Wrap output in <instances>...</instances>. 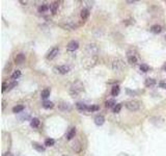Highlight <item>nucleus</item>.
Here are the masks:
<instances>
[{
	"mask_svg": "<svg viewBox=\"0 0 166 156\" xmlns=\"http://www.w3.org/2000/svg\"><path fill=\"white\" fill-rule=\"evenodd\" d=\"M17 85H18V82H17V81H13V82H11V83H9V91H11V89H13V87H17Z\"/></svg>",
	"mask_w": 166,
	"mask_h": 156,
	"instance_id": "34",
	"label": "nucleus"
},
{
	"mask_svg": "<svg viewBox=\"0 0 166 156\" xmlns=\"http://www.w3.org/2000/svg\"><path fill=\"white\" fill-rule=\"evenodd\" d=\"M42 105H43V107L45 109H52L54 107V103L51 102V101H47V100L44 101Z\"/></svg>",
	"mask_w": 166,
	"mask_h": 156,
	"instance_id": "25",
	"label": "nucleus"
},
{
	"mask_svg": "<svg viewBox=\"0 0 166 156\" xmlns=\"http://www.w3.org/2000/svg\"><path fill=\"white\" fill-rule=\"evenodd\" d=\"M116 104H117V103L115 102L113 99H110V100H107L105 102V106L107 107V108H112V107H114Z\"/></svg>",
	"mask_w": 166,
	"mask_h": 156,
	"instance_id": "26",
	"label": "nucleus"
},
{
	"mask_svg": "<svg viewBox=\"0 0 166 156\" xmlns=\"http://www.w3.org/2000/svg\"><path fill=\"white\" fill-rule=\"evenodd\" d=\"M121 107H123V104H121V103H117V104L113 107V112H114V114H118V112H121Z\"/></svg>",
	"mask_w": 166,
	"mask_h": 156,
	"instance_id": "32",
	"label": "nucleus"
},
{
	"mask_svg": "<svg viewBox=\"0 0 166 156\" xmlns=\"http://www.w3.org/2000/svg\"><path fill=\"white\" fill-rule=\"evenodd\" d=\"M75 135H76V128L72 127L70 130H69V132L67 133L65 138H67V140H73V138L75 137Z\"/></svg>",
	"mask_w": 166,
	"mask_h": 156,
	"instance_id": "13",
	"label": "nucleus"
},
{
	"mask_svg": "<svg viewBox=\"0 0 166 156\" xmlns=\"http://www.w3.org/2000/svg\"><path fill=\"white\" fill-rule=\"evenodd\" d=\"M58 53H59V48H58V47H53V48H52V49L47 53L46 58H47L48 60H52V59H54V58L56 57Z\"/></svg>",
	"mask_w": 166,
	"mask_h": 156,
	"instance_id": "7",
	"label": "nucleus"
},
{
	"mask_svg": "<svg viewBox=\"0 0 166 156\" xmlns=\"http://www.w3.org/2000/svg\"><path fill=\"white\" fill-rule=\"evenodd\" d=\"M128 62L130 64V65H132V66L137 65L138 59H137L136 55H134V54H128Z\"/></svg>",
	"mask_w": 166,
	"mask_h": 156,
	"instance_id": "15",
	"label": "nucleus"
},
{
	"mask_svg": "<svg viewBox=\"0 0 166 156\" xmlns=\"http://www.w3.org/2000/svg\"><path fill=\"white\" fill-rule=\"evenodd\" d=\"M111 67L112 70L115 72H121L126 69V62L123 58L121 57H116L112 60V64H111Z\"/></svg>",
	"mask_w": 166,
	"mask_h": 156,
	"instance_id": "1",
	"label": "nucleus"
},
{
	"mask_svg": "<svg viewBox=\"0 0 166 156\" xmlns=\"http://www.w3.org/2000/svg\"><path fill=\"white\" fill-rule=\"evenodd\" d=\"M62 156H67V155H62Z\"/></svg>",
	"mask_w": 166,
	"mask_h": 156,
	"instance_id": "43",
	"label": "nucleus"
},
{
	"mask_svg": "<svg viewBox=\"0 0 166 156\" xmlns=\"http://www.w3.org/2000/svg\"><path fill=\"white\" fill-rule=\"evenodd\" d=\"M5 107V101H2V109H4Z\"/></svg>",
	"mask_w": 166,
	"mask_h": 156,
	"instance_id": "41",
	"label": "nucleus"
},
{
	"mask_svg": "<svg viewBox=\"0 0 166 156\" xmlns=\"http://www.w3.org/2000/svg\"><path fill=\"white\" fill-rule=\"evenodd\" d=\"M82 149H83L82 145H81L79 142H77V143H75L74 145H73V150H74L76 153H80V152L82 151Z\"/></svg>",
	"mask_w": 166,
	"mask_h": 156,
	"instance_id": "24",
	"label": "nucleus"
},
{
	"mask_svg": "<svg viewBox=\"0 0 166 156\" xmlns=\"http://www.w3.org/2000/svg\"><path fill=\"white\" fill-rule=\"evenodd\" d=\"M3 156H13V154L11 152H5V153H3Z\"/></svg>",
	"mask_w": 166,
	"mask_h": 156,
	"instance_id": "39",
	"label": "nucleus"
},
{
	"mask_svg": "<svg viewBox=\"0 0 166 156\" xmlns=\"http://www.w3.org/2000/svg\"><path fill=\"white\" fill-rule=\"evenodd\" d=\"M98 62V56H86L84 59H83V65L86 69H90V68L94 67Z\"/></svg>",
	"mask_w": 166,
	"mask_h": 156,
	"instance_id": "4",
	"label": "nucleus"
},
{
	"mask_svg": "<svg viewBox=\"0 0 166 156\" xmlns=\"http://www.w3.org/2000/svg\"><path fill=\"white\" fill-rule=\"evenodd\" d=\"M48 9H50V6L48 4H42L38 6V13H45V11H47Z\"/></svg>",
	"mask_w": 166,
	"mask_h": 156,
	"instance_id": "28",
	"label": "nucleus"
},
{
	"mask_svg": "<svg viewBox=\"0 0 166 156\" xmlns=\"http://www.w3.org/2000/svg\"><path fill=\"white\" fill-rule=\"evenodd\" d=\"M78 48H79V43L75 40L69 42V44L67 45V51H70V52L75 51V50H77Z\"/></svg>",
	"mask_w": 166,
	"mask_h": 156,
	"instance_id": "9",
	"label": "nucleus"
},
{
	"mask_svg": "<svg viewBox=\"0 0 166 156\" xmlns=\"http://www.w3.org/2000/svg\"><path fill=\"white\" fill-rule=\"evenodd\" d=\"M20 76H21V71L20 70H16V71H13V73L11 74V79H18Z\"/></svg>",
	"mask_w": 166,
	"mask_h": 156,
	"instance_id": "31",
	"label": "nucleus"
},
{
	"mask_svg": "<svg viewBox=\"0 0 166 156\" xmlns=\"http://www.w3.org/2000/svg\"><path fill=\"white\" fill-rule=\"evenodd\" d=\"M126 91H127V93H128L129 95H135V92H133V91H130V89H127Z\"/></svg>",
	"mask_w": 166,
	"mask_h": 156,
	"instance_id": "38",
	"label": "nucleus"
},
{
	"mask_svg": "<svg viewBox=\"0 0 166 156\" xmlns=\"http://www.w3.org/2000/svg\"><path fill=\"white\" fill-rule=\"evenodd\" d=\"M135 2H136L135 0H128V1H127V3H135Z\"/></svg>",
	"mask_w": 166,
	"mask_h": 156,
	"instance_id": "40",
	"label": "nucleus"
},
{
	"mask_svg": "<svg viewBox=\"0 0 166 156\" xmlns=\"http://www.w3.org/2000/svg\"><path fill=\"white\" fill-rule=\"evenodd\" d=\"M85 52H86V56H96V54L99 53V47L98 45L94 44V43H90L86 46V49H85Z\"/></svg>",
	"mask_w": 166,
	"mask_h": 156,
	"instance_id": "3",
	"label": "nucleus"
},
{
	"mask_svg": "<svg viewBox=\"0 0 166 156\" xmlns=\"http://www.w3.org/2000/svg\"><path fill=\"white\" fill-rule=\"evenodd\" d=\"M105 123V118H104L103 114H98V116L94 118V124L96 126H102V125Z\"/></svg>",
	"mask_w": 166,
	"mask_h": 156,
	"instance_id": "11",
	"label": "nucleus"
},
{
	"mask_svg": "<svg viewBox=\"0 0 166 156\" xmlns=\"http://www.w3.org/2000/svg\"><path fill=\"white\" fill-rule=\"evenodd\" d=\"M139 69H140V71L144 72V73H146V72L150 71V67H148V65H145V64H141L140 67H139Z\"/></svg>",
	"mask_w": 166,
	"mask_h": 156,
	"instance_id": "33",
	"label": "nucleus"
},
{
	"mask_svg": "<svg viewBox=\"0 0 166 156\" xmlns=\"http://www.w3.org/2000/svg\"><path fill=\"white\" fill-rule=\"evenodd\" d=\"M100 109V106L99 105H89L87 108V112H98Z\"/></svg>",
	"mask_w": 166,
	"mask_h": 156,
	"instance_id": "30",
	"label": "nucleus"
},
{
	"mask_svg": "<svg viewBox=\"0 0 166 156\" xmlns=\"http://www.w3.org/2000/svg\"><path fill=\"white\" fill-rule=\"evenodd\" d=\"M156 83H157V81H156V79H154V78H146L145 81H144V85H145L146 87H154V85H156Z\"/></svg>",
	"mask_w": 166,
	"mask_h": 156,
	"instance_id": "14",
	"label": "nucleus"
},
{
	"mask_svg": "<svg viewBox=\"0 0 166 156\" xmlns=\"http://www.w3.org/2000/svg\"><path fill=\"white\" fill-rule=\"evenodd\" d=\"M55 145V140L53 138L49 137V138H46L45 140V146L46 147H52V146Z\"/></svg>",
	"mask_w": 166,
	"mask_h": 156,
	"instance_id": "27",
	"label": "nucleus"
},
{
	"mask_svg": "<svg viewBox=\"0 0 166 156\" xmlns=\"http://www.w3.org/2000/svg\"><path fill=\"white\" fill-rule=\"evenodd\" d=\"M24 109H25L24 105H22V104L17 105V106H15L13 108V114H20V112H22Z\"/></svg>",
	"mask_w": 166,
	"mask_h": 156,
	"instance_id": "21",
	"label": "nucleus"
},
{
	"mask_svg": "<svg viewBox=\"0 0 166 156\" xmlns=\"http://www.w3.org/2000/svg\"><path fill=\"white\" fill-rule=\"evenodd\" d=\"M7 69H9V70H11V62H7V64H6V66H5V69H4V72H5V73H6V72H7Z\"/></svg>",
	"mask_w": 166,
	"mask_h": 156,
	"instance_id": "37",
	"label": "nucleus"
},
{
	"mask_svg": "<svg viewBox=\"0 0 166 156\" xmlns=\"http://www.w3.org/2000/svg\"><path fill=\"white\" fill-rule=\"evenodd\" d=\"M150 32H153V34H158L162 31V26L161 25L155 24V25H153V26L150 27Z\"/></svg>",
	"mask_w": 166,
	"mask_h": 156,
	"instance_id": "17",
	"label": "nucleus"
},
{
	"mask_svg": "<svg viewBox=\"0 0 166 156\" xmlns=\"http://www.w3.org/2000/svg\"><path fill=\"white\" fill-rule=\"evenodd\" d=\"M140 106H141V103L138 100H130L126 103L127 109L130 110V112H137V110H139Z\"/></svg>",
	"mask_w": 166,
	"mask_h": 156,
	"instance_id": "5",
	"label": "nucleus"
},
{
	"mask_svg": "<svg viewBox=\"0 0 166 156\" xmlns=\"http://www.w3.org/2000/svg\"><path fill=\"white\" fill-rule=\"evenodd\" d=\"M84 91V87H83L81 81H76L74 82L70 87V94L72 97H77L79 94H81Z\"/></svg>",
	"mask_w": 166,
	"mask_h": 156,
	"instance_id": "2",
	"label": "nucleus"
},
{
	"mask_svg": "<svg viewBox=\"0 0 166 156\" xmlns=\"http://www.w3.org/2000/svg\"><path fill=\"white\" fill-rule=\"evenodd\" d=\"M119 93H121V87H119L118 85H114V87H112V89H111V95H112L113 97L118 96Z\"/></svg>",
	"mask_w": 166,
	"mask_h": 156,
	"instance_id": "20",
	"label": "nucleus"
},
{
	"mask_svg": "<svg viewBox=\"0 0 166 156\" xmlns=\"http://www.w3.org/2000/svg\"><path fill=\"white\" fill-rule=\"evenodd\" d=\"M81 19H82L83 21H85V20H87L88 19V17H89V15H90V13H89V9H83L82 11H81Z\"/></svg>",
	"mask_w": 166,
	"mask_h": 156,
	"instance_id": "18",
	"label": "nucleus"
},
{
	"mask_svg": "<svg viewBox=\"0 0 166 156\" xmlns=\"http://www.w3.org/2000/svg\"><path fill=\"white\" fill-rule=\"evenodd\" d=\"M59 26H61L65 29H70V30H73V29H76L80 26V24L75 22H65V24H59Z\"/></svg>",
	"mask_w": 166,
	"mask_h": 156,
	"instance_id": "8",
	"label": "nucleus"
},
{
	"mask_svg": "<svg viewBox=\"0 0 166 156\" xmlns=\"http://www.w3.org/2000/svg\"><path fill=\"white\" fill-rule=\"evenodd\" d=\"M76 107L78 110H80V112H85V110H87V108H88L87 105H86L85 103H82V102H77Z\"/></svg>",
	"mask_w": 166,
	"mask_h": 156,
	"instance_id": "19",
	"label": "nucleus"
},
{
	"mask_svg": "<svg viewBox=\"0 0 166 156\" xmlns=\"http://www.w3.org/2000/svg\"><path fill=\"white\" fill-rule=\"evenodd\" d=\"M30 126L33 128H36L40 126V120H38V118H33L31 120V122H30Z\"/></svg>",
	"mask_w": 166,
	"mask_h": 156,
	"instance_id": "29",
	"label": "nucleus"
},
{
	"mask_svg": "<svg viewBox=\"0 0 166 156\" xmlns=\"http://www.w3.org/2000/svg\"><path fill=\"white\" fill-rule=\"evenodd\" d=\"M9 89V85L6 84V82H3L2 83V89H1V91H2V93H4L6 89Z\"/></svg>",
	"mask_w": 166,
	"mask_h": 156,
	"instance_id": "36",
	"label": "nucleus"
},
{
	"mask_svg": "<svg viewBox=\"0 0 166 156\" xmlns=\"http://www.w3.org/2000/svg\"><path fill=\"white\" fill-rule=\"evenodd\" d=\"M50 94H51V91H50L49 89H45L42 91V93H40V97H42V99H44V100L46 101V99L50 96Z\"/></svg>",
	"mask_w": 166,
	"mask_h": 156,
	"instance_id": "22",
	"label": "nucleus"
},
{
	"mask_svg": "<svg viewBox=\"0 0 166 156\" xmlns=\"http://www.w3.org/2000/svg\"><path fill=\"white\" fill-rule=\"evenodd\" d=\"M159 87H161V89H166V80H162L159 82Z\"/></svg>",
	"mask_w": 166,
	"mask_h": 156,
	"instance_id": "35",
	"label": "nucleus"
},
{
	"mask_svg": "<svg viewBox=\"0 0 166 156\" xmlns=\"http://www.w3.org/2000/svg\"><path fill=\"white\" fill-rule=\"evenodd\" d=\"M53 70L56 72V73H59V74H61V75H65V74L69 73V72L71 71V68L67 65H62V66H56V67H54Z\"/></svg>",
	"mask_w": 166,
	"mask_h": 156,
	"instance_id": "6",
	"label": "nucleus"
},
{
	"mask_svg": "<svg viewBox=\"0 0 166 156\" xmlns=\"http://www.w3.org/2000/svg\"><path fill=\"white\" fill-rule=\"evenodd\" d=\"M32 147H33L34 150H36V151L40 152V153H42V152H45L46 151L45 146H42L40 144L36 143V142H32Z\"/></svg>",
	"mask_w": 166,
	"mask_h": 156,
	"instance_id": "12",
	"label": "nucleus"
},
{
	"mask_svg": "<svg viewBox=\"0 0 166 156\" xmlns=\"http://www.w3.org/2000/svg\"><path fill=\"white\" fill-rule=\"evenodd\" d=\"M58 6H59L58 1H54V2H52L51 4H50V11H51V13L53 14V15H55V14L57 13Z\"/></svg>",
	"mask_w": 166,
	"mask_h": 156,
	"instance_id": "16",
	"label": "nucleus"
},
{
	"mask_svg": "<svg viewBox=\"0 0 166 156\" xmlns=\"http://www.w3.org/2000/svg\"><path fill=\"white\" fill-rule=\"evenodd\" d=\"M26 57H25V54L24 53H19L17 54V56L15 57V62H16V65H22L23 62H25Z\"/></svg>",
	"mask_w": 166,
	"mask_h": 156,
	"instance_id": "10",
	"label": "nucleus"
},
{
	"mask_svg": "<svg viewBox=\"0 0 166 156\" xmlns=\"http://www.w3.org/2000/svg\"><path fill=\"white\" fill-rule=\"evenodd\" d=\"M164 71H166V65L164 66Z\"/></svg>",
	"mask_w": 166,
	"mask_h": 156,
	"instance_id": "42",
	"label": "nucleus"
},
{
	"mask_svg": "<svg viewBox=\"0 0 166 156\" xmlns=\"http://www.w3.org/2000/svg\"><path fill=\"white\" fill-rule=\"evenodd\" d=\"M59 108L61 109V110H63V112H70L71 109H72V107H71V105L69 104V103H60L59 104Z\"/></svg>",
	"mask_w": 166,
	"mask_h": 156,
	"instance_id": "23",
	"label": "nucleus"
}]
</instances>
